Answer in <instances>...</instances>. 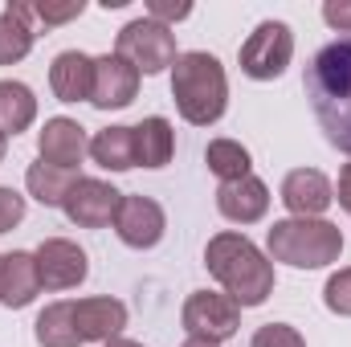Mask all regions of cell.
I'll return each mask as SVG.
<instances>
[{"label": "cell", "instance_id": "6da1fadb", "mask_svg": "<svg viewBox=\"0 0 351 347\" xmlns=\"http://www.w3.org/2000/svg\"><path fill=\"white\" fill-rule=\"evenodd\" d=\"M306 98L319 131L335 152L351 156V37L323 45L306 66Z\"/></svg>", "mask_w": 351, "mask_h": 347}, {"label": "cell", "instance_id": "7a4b0ae2", "mask_svg": "<svg viewBox=\"0 0 351 347\" xmlns=\"http://www.w3.org/2000/svg\"><path fill=\"white\" fill-rule=\"evenodd\" d=\"M204 265L208 274L221 282V290L245 311V307H262L274 294V261L245 237V233H217L204 246Z\"/></svg>", "mask_w": 351, "mask_h": 347}, {"label": "cell", "instance_id": "3957f363", "mask_svg": "<svg viewBox=\"0 0 351 347\" xmlns=\"http://www.w3.org/2000/svg\"><path fill=\"white\" fill-rule=\"evenodd\" d=\"M172 102L184 123L192 127H213L221 123L225 106H229V78L225 66L204 53V49H188L180 53L172 66Z\"/></svg>", "mask_w": 351, "mask_h": 347}, {"label": "cell", "instance_id": "277c9868", "mask_svg": "<svg viewBox=\"0 0 351 347\" xmlns=\"http://www.w3.org/2000/svg\"><path fill=\"white\" fill-rule=\"evenodd\" d=\"M343 254V233L327 217H282L265 229V258L294 270H323Z\"/></svg>", "mask_w": 351, "mask_h": 347}, {"label": "cell", "instance_id": "5b68a950", "mask_svg": "<svg viewBox=\"0 0 351 347\" xmlns=\"http://www.w3.org/2000/svg\"><path fill=\"white\" fill-rule=\"evenodd\" d=\"M114 53L127 58L143 78H156V74L172 70L176 58H180V49H176V33L168 29V25L152 21L147 12L135 16V21H127V25L119 29V37H114Z\"/></svg>", "mask_w": 351, "mask_h": 347}, {"label": "cell", "instance_id": "8992f818", "mask_svg": "<svg viewBox=\"0 0 351 347\" xmlns=\"http://www.w3.org/2000/svg\"><path fill=\"white\" fill-rule=\"evenodd\" d=\"M294 58V33L286 21H262L237 49V62H241V74L254 78V82H274L286 74Z\"/></svg>", "mask_w": 351, "mask_h": 347}, {"label": "cell", "instance_id": "52a82bcc", "mask_svg": "<svg viewBox=\"0 0 351 347\" xmlns=\"http://www.w3.org/2000/svg\"><path fill=\"white\" fill-rule=\"evenodd\" d=\"M180 323H184L188 339L225 344V339H233L237 327H241V307H237L229 294H217V290H192V294L184 298Z\"/></svg>", "mask_w": 351, "mask_h": 347}, {"label": "cell", "instance_id": "ba28073f", "mask_svg": "<svg viewBox=\"0 0 351 347\" xmlns=\"http://www.w3.org/2000/svg\"><path fill=\"white\" fill-rule=\"evenodd\" d=\"M119 204H123V192H119L110 180L78 176L74 188H70L66 200H62V213H66L70 225H78V229H106V225H114Z\"/></svg>", "mask_w": 351, "mask_h": 347}, {"label": "cell", "instance_id": "9c48e42d", "mask_svg": "<svg viewBox=\"0 0 351 347\" xmlns=\"http://www.w3.org/2000/svg\"><path fill=\"white\" fill-rule=\"evenodd\" d=\"M114 233L123 246L131 250H156L168 233V217H164V204L143 196V192H123V204L114 213Z\"/></svg>", "mask_w": 351, "mask_h": 347}, {"label": "cell", "instance_id": "30bf717a", "mask_svg": "<svg viewBox=\"0 0 351 347\" xmlns=\"http://www.w3.org/2000/svg\"><path fill=\"white\" fill-rule=\"evenodd\" d=\"M33 258H37V274H41V290H53V294L82 286L90 274L86 250L70 237H45L33 250Z\"/></svg>", "mask_w": 351, "mask_h": 347}, {"label": "cell", "instance_id": "8fae6325", "mask_svg": "<svg viewBox=\"0 0 351 347\" xmlns=\"http://www.w3.org/2000/svg\"><path fill=\"white\" fill-rule=\"evenodd\" d=\"M90 152L86 127L78 119H66V115H53L45 119L41 135H37V160L41 164H53V168H66V172H78L82 160Z\"/></svg>", "mask_w": 351, "mask_h": 347}, {"label": "cell", "instance_id": "7c38bea8", "mask_svg": "<svg viewBox=\"0 0 351 347\" xmlns=\"http://www.w3.org/2000/svg\"><path fill=\"white\" fill-rule=\"evenodd\" d=\"M139 78H143V74H139L127 58H119V53L94 58L90 106H98V110H123V106H131L135 94H139Z\"/></svg>", "mask_w": 351, "mask_h": 347}, {"label": "cell", "instance_id": "4fadbf2b", "mask_svg": "<svg viewBox=\"0 0 351 347\" xmlns=\"http://www.w3.org/2000/svg\"><path fill=\"white\" fill-rule=\"evenodd\" d=\"M127 327V302L110 298V294H94L74 302V331L82 344H110L119 339Z\"/></svg>", "mask_w": 351, "mask_h": 347}, {"label": "cell", "instance_id": "5bb4252c", "mask_svg": "<svg viewBox=\"0 0 351 347\" xmlns=\"http://www.w3.org/2000/svg\"><path fill=\"white\" fill-rule=\"evenodd\" d=\"M282 204L290 217H323L335 204V188L319 168H294L282 176Z\"/></svg>", "mask_w": 351, "mask_h": 347}, {"label": "cell", "instance_id": "9a60e30c", "mask_svg": "<svg viewBox=\"0 0 351 347\" xmlns=\"http://www.w3.org/2000/svg\"><path fill=\"white\" fill-rule=\"evenodd\" d=\"M217 208L233 225H258L269 213V188L254 172L241 176V180H229V184L217 188Z\"/></svg>", "mask_w": 351, "mask_h": 347}, {"label": "cell", "instance_id": "2e32d148", "mask_svg": "<svg viewBox=\"0 0 351 347\" xmlns=\"http://www.w3.org/2000/svg\"><path fill=\"white\" fill-rule=\"evenodd\" d=\"M37 294H41L37 258H33L29 250L0 254V307H8V311H25Z\"/></svg>", "mask_w": 351, "mask_h": 347}, {"label": "cell", "instance_id": "e0dca14e", "mask_svg": "<svg viewBox=\"0 0 351 347\" xmlns=\"http://www.w3.org/2000/svg\"><path fill=\"white\" fill-rule=\"evenodd\" d=\"M49 90L58 102H90L94 90V58L82 49H66L49 66Z\"/></svg>", "mask_w": 351, "mask_h": 347}, {"label": "cell", "instance_id": "ac0fdd59", "mask_svg": "<svg viewBox=\"0 0 351 347\" xmlns=\"http://www.w3.org/2000/svg\"><path fill=\"white\" fill-rule=\"evenodd\" d=\"M37 41V25H33V8L25 0H8V8L0 12V66H16L33 53Z\"/></svg>", "mask_w": 351, "mask_h": 347}, {"label": "cell", "instance_id": "d6986e66", "mask_svg": "<svg viewBox=\"0 0 351 347\" xmlns=\"http://www.w3.org/2000/svg\"><path fill=\"white\" fill-rule=\"evenodd\" d=\"M176 156V131L164 115H147L135 123V160L139 168H168Z\"/></svg>", "mask_w": 351, "mask_h": 347}, {"label": "cell", "instance_id": "ffe728a7", "mask_svg": "<svg viewBox=\"0 0 351 347\" xmlns=\"http://www.w3.org/2000/svg\"><path fill=\"white\" fill-rule=\"evenodd\" d=\"M90 156L106 172H131V168H139V160H135V127H123V123L102 127L90 139Z\"/></svg>", "mask_w": 351, "mask_h": 347}, {"label": "cell", "instance_id": "44dd1931", "mask_svg": "<svg viewBox=\"0 0 351 347\" xmlns=\"http://www.w3.org/2000/svg\"><path fill=\"white\" fill-rule=\"evenodd\" d=\"M37 119V94L16 82V78H0V135H21L29 131Z\"/></svg>", "mask_w": 351, "mask_h": 347}, {"label": "cell", "instance_id": "7402d4cb", "mask_svg": "<svg viewBox=\"0 0 351 347\" xmlns=\"http://www.w3.org/2000/svg\"><path fill=\"white\" fill-rule=\"evenodd\" d=\"M74 180L78 172H66V168H53V164H29V172H25V188H29V196L37 200V204H45V208H62V200H66V192L74 188Z\"/></svg>", "mask_w": 351, "mask_h": 347}, {"label": "cell", "instance_id": "603a6c76", "mask_svg": "<svg viewBox=\"0 0 351 347\" xmlns=\"http://www.w3.org/2000/svg\"><path fill=\"white\" fill-rule=\"evenodd\" d=\"M33 335L41 347H82L78 331H74V302H49L37 315Z\"/></svg>", "mask_w": 351, "mask_h": 347}, {"label": "cell", "instance_id": "cb8c5ba5", "mask_svg": "<svg viewBox=\"0 0 351 347\" xmlns=\"http://www.w3.org/2000/svg\"><path fill=\"white\" fill-rule=\"evenodd\" d=\"M204 164H208V172L217 176L221 184H229V180L250 176L254 156H250V147L237 143V139H213V143L204 147Z\"/></svg>", "mask_w": 351, "mask_h": 347}, {"label": "cell", "instance_id": "d4e9b609", "mask_svg": "<svg viewBox=\"0 0 351 347\" xmlns=\"http://www.w3.org/2000/svg\"><path fill=\"white\" fill-rule=\"evenodd\" d=\"M323 302H327V311H331V315L351 319V265L327 278V286H323Z\"/></svg>", "mask_w": 351, "mask_h": 347}, {"label": "cell", "instance_id": "484cf974", "mask_svg": "<svg viewBox=\"0 0 351 347\" xmlns=\"http://www.w3.org/2000/svg\"><path fill=\"white\" fill-rule=\"evenodd\" d=\"M250 347H306V339H302V331L290 327V323H265V327L254 331Z\"/></svg>", "mask_w": 351, "mask_h": 347}, {"label": "cell", "instance_id": "4316f807", "mask_svg": "<svg viewBox=\"0 0 351 347\" xmlns=\"http://www.w3.org/2000/svg\"><path fill=\"white\" fill-rule=\"evenodd\" d=\"M29 8H33V25L53 29V25H66V21H74V16H82V12H86V0H66V4H29Z\"/></svg>", "mask_w": 351, "mask_h": 347}, {"label": "cell", "instance_id": "83f0119b", "mask_svg": "<svg viewBox=\"0 0 351 347\" xmlns=\"http://www.w3.org/2000/svg\"><path fill=\"white\" fill-rule=\"evenodd\" d=\"M25 221V196L0 184V233H12Z\"/></svg>", "mask_w": 351, "mask_h": 347}, {"label": "cell", "instance_id": "f1b7e54d", "mask_svg": "<svg viewBox=\"0 0 351 347\" xmlns=\"http://www.w3.org/2000/svg\"><path fill=\"white\" fill-rule=\"evenodd\" d=\"M147 16L172 29L176 21H188L192 16V4L188 0H147Z\"/></svg>", "mask_w": 351, "mask_h": 347}, {"label": "cell", "instance_id": "f546056e", "mask_svg": "<svg viewBox=\"0 0 351 347\" xmlns=\"http://www.w3.org/2000/svg\"><path fill=\"white\" fill-rule=\"evenodd\" d=\"M323 21L339 33H351V0H327L323 4Z\"/></svg>", "mask_w": 351, "mask_h": 347}, {"label": "cell", "instance_id": "4dcf8cb0", "mask_svg": "<svg viewBox=\"0 0 351 347\" xmlns=\"http://www.w3.org/2000/svg\"><path fill=\"white\" fill-rule=\"evenodd\" d=\"M335 200H339V208L351 213V164H343V172H339V188H335Z\"/></svg>", "mask_w": 351, "mask_h": 347}, {"label": "cell", "instance_id": "1f68e13d", "mask_svg": "<svg viewBox=\"0 0 351 347\" xmlns=\"http://www.w3.org/2000/svg\"><path fill=\"white\" fill-rule=\"evenodd\" d=\"M102 347H143V344H135V339H123V335H119V339H110V344H102Z\"/></svg>", "mask_w": 351, "mask_h": 347}, {"label": "cell", "instance_id": "d6a6232c", "mask_svg": "<svg viewBox=\"0 0 351 347\" xmlns=\"http://www.w3.org/2000/svg\"><path fill=\"white\" fill-rule=\"evenodd\" d=\"M180 347H221V344H208V339H184Z\"/></svg>", "mask_w": 351, "mask_h": 347}, {"label": "cell", "instance_id": "836d02e7", "mask_svg": "<svg viewBox=\"0 0 351 347\" xmlns=\"http://www.w3.org/2000/svg\"><path fill=\"white\" fill-rule=\"evenodd\" d=\"M4 152H8V135H0V164H4Z\"/></svg>", "mask_w": 351, "mask_h": 347}]
</instances>
